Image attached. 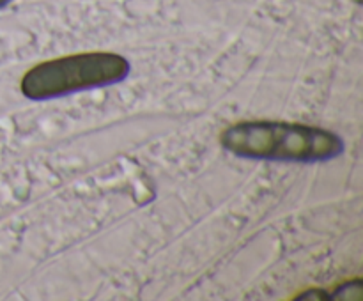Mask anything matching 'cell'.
Here are the masks:
<instances>
[{
	"instance_id": "cell-2",
	"label": "cell",
	"mask_w": 363,
	"mask_h": 301,
	"mask_svg": "<svg viewBox=\"0 0 363 301\" xmlns=\"http://www.w3.org/2000/svg\"><path fill=\"white\" fill-rule=\"evenodd\" d=\"M131 73L126 57L113 52H85L50 59L21 76V94L32 101H48L91 89L121 84Z\"/></svg>"
},
{
	"instance_id": "cell-1",
	"label": "cell",
	"mask_w": 363,
	"mask_h": 301,
	"mask_svg": "<svg viewBox=\"0 0 363 301\" xmlns=\"http://www.w3.org/2000/svg\"><path fill=\"white\" fill-rule=\"evenodd\" d=\"M220 144L240 158L286 163L330 161L346 149L333 131L286 120H241L220 135Z\"/></svg>"
},
{
	"instance_id": "cell-4",
	"label": "cell",
	"mask_w": 363,
	"mask_h": 301,
	"mask_svg": "<svg viewBox=\"0 0 363 301\" xmlns=\"http://www.w3.org/2000/svg\"><path fill=\"white\" fill-rule=\"evenodd\" d=\"M11 2H13V0H0V9H4L6 6H9Z\"/></svg>"
},
{
	"instance_id": "cell-3",
	"label": "cell",
	"mask_w": 363,
	"mask_h": 301,
	"mask_svg": "<svg viewBox=\"0 0 363 301\" xmlns=\"http://www.w3.org/2000/svg\"><path fill=\"white\" fill-rule=\"evenodd\" d=\"M362 280L357 278L353 282L344 283L339 289L333 290V294H330L328 300H362Z\"/></svg>"
}]
</instances>
